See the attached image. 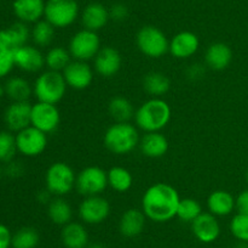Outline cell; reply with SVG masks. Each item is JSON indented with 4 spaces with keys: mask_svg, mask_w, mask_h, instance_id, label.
Segmentation results:
<instances>
[{
    "mask_svg": "<svg viewBox=\"0 0 248 248\" xmlns=\"http://www.w3.org/2000/svg\"><path fill=\"white\" fill-rule=\"evenodd\" d=\"M16 135L11 131H0V162L9 163L16 155Z\"/></svg>",
    "mask_w": 248,
    "mask_h": 248,
    "instance_id": "cell-36",
    "label": "cell"
},
{
    "mask_svg": "<svg viewBox=\"0 0 248 248\" xmlns=\"http://www.w3.org/2000/svg\"><path fill=\"white\" fill-rule=\"evenodd\" d=\"M61 238L65 248H87L89 246V232L86 228L75 221H70L63 226Z\"/></svg>",
    "mask_w": 248,
    "mask_h": 248,
    "instance_id": "cell-26",
    "label": "cell"
},
{
    "mask_svg": "<svg viewBox=\"0 0 248 248\" xmlns=\"http://www.w3.org/2000/svg\"><path fill=\"white\" fill-rule=\"evenodd\" d=\"M200 48V39L190 31H182L170 40L169 53L178 60H186L195 55Z\"/></svg>",
    "mask_w": 248,
    "mask_h": 248,
    "instance_id": "cell-14",
    "label": "cell"
},
{
    "mask_svg": "<svg viewBox=\"0 0 248 248\" xmlns=\"http://www.w3.org/2000/svg\"><path fill=\"white\" fill-rule=\"evenodd\" d=\"M202 207L198 199L181 198L177 209V218L184 223H193L198 216L202 214Z\"/></svg>",
    "mask_w": 248,
    "mask_h": 248,
    "instance_id": "cell-35",
    "label": "cell"
},
{
    "mask_svg": "<svg viewBox=\"0 0 248 248\" xmlns=\"http://www.w3.org/2000/svg\"><path fill=\"white\" fill-rule=\"evenodd\" d=\"M145 219L147 216L143 213V211L135 208L127 209L121 215L120 221H119V230L121 235L128 238L137 237L144 230Z\"/></svg>",
    "mask_w": 248,
    "mask_h": 248,
    "instance_id": "cell-25",
    "label": "cell"
},
{
    "mask_svg": "<svg viewBox=\"0 0 248 248\" xmlns=\"http://www.w3.org/2000/svg\"><path fill=\"white\" fill-rule=\"evenodd\" d=\"M123 58L120 53L113 46H102L93 58L94 71L104 78H111L120 71Z\"/></svg>",
    "mask_w": 248,
    "mask_h": 248,
    "instance_id": "cell-15",
    "label": "cell"
},
{
    "mask_svg": "<svg viewBox=\"0 0 248 248\" xmlns=\"http://www.w3.org/2000/svg\"><path fill=\"white\" fill-rule=\"evenodd\" d=\"M171 88V80L161 72H149L143 79V89L153 97H161Z\"/></svg>",
    "mask_w": 248,
    "mask_h": 248,
    "instance_id": "cell-30",
    "label": "cell"
},
{
    "mask_svg": "<svg viewBox=\"0 0 248 248\" xmlns=\"http://www.w3.org/2000/svg\"><path fill=\"white\" fill-rule=\"evenodd\" d=\"M45 0H15L12 10L18 21L34 24L45 15Z\"/></svg>",
    "mask_w": 248,
    "mask_h": 248,
    "instance_id": "cell-20",
    "label": "cell"
},
{
    "mask_svg": "<svg viewBox=\"0 0 248 248\" xmlns=\"http://www.w3.org/2000/svg\"><path fill=\"white\" fill-rule=\"evenodd\" d=\"M110 203L101 195L87 196L79 206V216L85 224L97 225L108 219L110 214Z\"/></svg>",
    "mask_w": 248,
    "mask_h": 248,
    "instance_id": "cell-11",
    "label": "cell"
},
{
    "mask_svg": "<svg viewBox=\"0 0 248 248\" xmlns=\"http://www.w3.org/2000/svg\"><path fill=\"white\" fill-rule=\"evenodd\" d=\"M31 105L29 101L12 102L4 113V122L10 131L18 133L31 125Z\"/></svg>",
    "mask_w": 248,
    "mask_h": 248,
    "instance_id": "cell-17",
    "label": "cell"
},
{
    "mask_svg": "<svg viewBox=\"0 0 248 248\" xmlns=\"http://www.w3.org/2000/svg\"><path fill=\"white\" fill-rule=\"evenodd\" d=\"M181 202L178 191L166 182H156L145 190L142 197V211L155 223H166L177 215Z\"/></svg>",
    "mask_w": 248,
    "mask_h": 248,
    "instance_id": "cell-1",
    "label": "cell"
},
{
    "mask_svg": "<svg viewBox=\"0 0 248 248\" xmlns=\"http://www.w3.org/2000/svg\"><path fill=\"white\" fill-rule=\"evenodd\" d=\"M194 236L202 243H212L220 236V225L217 216L203 212L191 223Z\"/></svg>",
    "mask_w": 248,
    "mask_h": 248,
    "instance_id": "cell-18",
    "label": "cell"
},
{
    "mask_svg": "<svg viewBox=\"0 0 248 248\" xmlns=\"http://www.w3.org/2000/svg\"><path fill=\"white\" fill-rule=\"evenodd\" d=\"M31 31L27 23L18 21L10 27L0 29V49L7 51L17 50L21 46L27 45Z\"/></svg>",
    "mask_w": 248,
    "mask_h": 248,
    "instance_id": "cell-19",
    "label": "cell"
},
{
    "mask_svg": "<svg viewBox=\"0 0 248 248\" xmlns=\"http://www.w3.org/2000/svg\"><path fill=\"white\" fill-rule=\"evenodd\" d=\"M65 83L74 90H84L93 80V70L85 61L73 60L62 72Z\"/></svg>",
    "mask_w": 248,
    "mask_h": 248,
    "instance_id": "cell-13",
    "label": "cell"
},
{
    "mask_svg": "<svg viewBox=\"0 0 248 248\" xmlns=\"http://www.w3.org/2000/svg\"><path fill=\"white\" fill-rule=\"evenodd\" d=\"M52 196L53 195L51 194L47 189H45L38 192V195H36V199H38L41 204H48L51 202V199H52Z\"/></svg>",
    "mask_w": 248,
    "mask_h": 248,
    "instance_id": "cell-44",
    "label": "cell"
},
{
    "mask_svg": "<svg viewBox=\"0 0 248 248\" xmlns=\"http://www.w3.org/2000/svg\"><path fill=\"white\" fill-rule=\"evenodd\" d=\"M108 186V177L107 172L97 165H90L84 168L77 175L78 192L82 196H96L101 195Z\"/></svg>",
    "mask_w": 248,
    "mask_h": 248,
    "instance_id": "cell-9",
    "label": "cell"
},
{
    "mask_svg": "<svg viewBox=\"0 0 248 248\" xmlns=\"http://www.w3.org/2000/svg\"><path fill=\"white\" fill-rule=\"evenodd\" d=\"M246 179H247V181H248V169H247V173H246Z\"/></svg>",
    "mask_w": 248,
    "mask_h": 248,
    "instance_id": "cell-49",
    "label": "cell"
},
{
    "mask_svg": "<svg viewBox=\"0 0 248 248\" xmlns=\"http://www.w3.org/2000/svg\"><path fill=\"white\" fill-rule=\"evenodd\" d=\"M232 61V51L228 44L217 41L211 44L205 53V63L215 71H223L230 66Z\"/></svg>",
    "mask_w": 248,
    "mask_h": 248,
    "instance_id": "cell-22",
    "label": "cell"
},
{
    "mask_svg": "<svg viewBox=\"0 0 248 248\" xmlns=\"http://www.w3.org/2000/svg\"><path fill=\"white\" fill-rule=\"evenodd\" d=\"M5 94L12 102L28 101L33 94V87L22 77H12L5 83Z\"/></svg>",
    "mask_w": 248,
    "mask_h": 248,
    "instance_id": "cell-29",
    "label": "cell"
},
{
    "mask_svg": "<svg viewBox=\"0 0 248 248\" xmlns=\"http://www.w3.org/2000/svg\"><path fill=\"white\" fill-rule=\"evenodd\" d=\"M40 236L36 229L24 226L12 235V248H35L39 245Z\"/></svg>",
    "mask_w": 248,
    "mask_h": 248,
    "instance_id": "cell-34",
    "label": "cell"
},
{
    "mask_svg": "<svg viewBox=\"0 0 248 248\" xmlns=\"http://www.w3.org/2000/svg\"><path fill=\"white\" fill-rule=\"evenodd\" d=\"M109 16H110V19H114L116 22L124 21L128 17L127 6L125 4H121V2L111 5V7L109 9Z\"/></svg>",
    "mask_w": 248,
    "mask_h": 248,
    "instance_id": "cell-39",
    "label": "cell"
},
{
    "mask_svg": "<svg viewBox=\"0 0 248 248\" xmlns=\"http://www.w3.org/2000/svg\"><path fill=\"white\" fill-rule=\"evenodd\" d=\"M108 186L116 192H126L132 187L133 177L128 169L124 167H113L107 172Z\"/></svg>",
    "mask_w": 248,
    "mask_h": 248,
    "instance_id": "cell-31",
    "label": "cell"
},
{
    "mask_svg": "<svg viewBox=\"0 0 248 248\" xmlns=\"http://www.w3.org/2000/svg\"><path fill=\"white\" fill-rule=\"evenodd\" d=\"M101 48V39L97 32L85 28L77 32L70 38L69 45H68V50L73 60L85 61V62L96 57Z\"/></svg>",
    "mask_w": 248,
    "mask_h": 248,
    "instance_id": "cell-8",
    "label": "cell"
},
{
    "mask_svg": "<svg viewBox=\"0 0 248 248\" xmlns=\"http://www.w3.org/2000/svg\"><path fill=\"white\" fill-rule=\"evenodd\" d=\"M108 112L115 123L130 122L135 117V107L132 102L124 96H114L108 104Z\"/></svg>",
    "mask_w": 248,
    "mask_h": 248,
    "instance_id": "cell-28",
    "label": "cell"
},
{
    "mask_svg": "<svg viewBox=\"0 0 248 248\" xmlns=\"http://www.w3.org/2000/svg\"><path fill=\"white\" fill-rule=\"evenodd\" d=\"M15 66L23 72L35 73L45 66V55H43L38 46L23 45L14 51Z\"/></svg>",
    "mask_w": 248,
    "mask_h": 248,
    "instance_id": "cell-16",
    "label": "cell"
},
{
    "mask_svg": "<svg viewBox=\"0 0 248 248\" xmlns=\"http://www.w3.org/2000/svg\"><path fill=\"white\" fill-rule=\"evenodd\" d=\"M4 95H6V94H5V88L0 85V97L4 96Z\"/></svg>",
    "mask_w": 248,
    "mask_h": 248,
    "instance_id": "cell-47",
    "label": "cell"
},
{
    "mask_svg": "<svg viewBox=\"0 0 248 248\" xmlns=\"http://www.w3.org/2000/svg\"><path fill=\"white\" fill-rule=\"evenodd\" d=\"M171 117L172 111L169 102L161 97H152L136 109L133 118L140 130L144 133H154L166 128Z\"/></svg>",
    "mask_w": 248,
    "mask_h": 248,
    "instance_id": "cell-2",
    "label": "cell"
},
{
    "mask_svg": "<svg viewBox=\"0 0 248 248\" xmlns=\"http://www.w3.org/2000/svg\"><path fill=\"white\" fill-rule=\"evenodd\" d=\"M207 208L216 216H227L236 208V198L225 190H216L207 198Z\"/></svg>",
    "mask_w": 248,
    "mask_h": 248,
    "instance_id": "cell-24",
    "label": "cell"
},
{
    "mask_svg": "<svg viewBox=\"0 0 248 248\" xmlns=\"http://www.w3.org/2000/svg\"><path fill=\"white\" fill-rule=\"evenodd\" d=\"M15 67V58L12 51L0 49V78L9 74Z\"/></svg>",
    "mask_w": 248,
    "mask_h": 248,
    "instance_id": "cell-38",
    "label": "cell"
},
{
    "mask_svg": "<svg viewBox=\"0 0 248 248\" xmlns=\"http://www.w3.org/2000/svg\"><path fill=\"white\" fill-rule=\"evenodd\" d=\"M230 231L237 241L248 242V214H235L230 221Z\"/></svg>",
    "mask_w": 248,
    "mask_h": 248,
    "instance_id": "cell-37",
    "label": "cell"
},
{
    "mask_svg": "<svg viewBox=\"0 0 248 248\" xmlns=\"http://www.w3.org/2000/svg\"><path fill=\"white\" fill-rule=\"evenodd\" d=\"M136 44L144 56L160 58L169 53L170 40L166 34L155 26H144L138 31Z\"/></svg>",
    "mask_w": 248,
    "mask_h": 248,
    "instance_id": "cell-6",
    "label": "cell"
},
{
    "mask_svg": "<svg viewBox=\"0 0 248 248\" xmlns=\"http://www.w3.org/2000/svg\"><path fill=\"white\" fill-rule=\"evenodd\" d=\"M77 184L74 169L65 162H55L47 168L45 174L46 189L56 197L69 194Z\"/></svg>",
    "mask_w": 248,
    "mask_h": 248,
    "instance_id": "cell-5",
    "label": "cell"
},
{
    "mask_svg": "<svg viewBox=\"0 0 248 248\" xmlns=\"http://www.w3.org/2000/svg\"><path fill=\"white\" fill-rule=\"evenodd\" d=\"M60 122L61 113L56 105L40 101L31 105V125L35 126L45 134H50L57 130Z\"/></svg>",
    "mask_w": 248,
    "mask_h": 248,
    "instance_id": "cell-12",
    "label": "cell"
},
{
    "mask_svg": "<svg viewBox=\"0 0 248 248\" xmlns=\"http://www.w3.org/2000/svg\"><path fill=\"white\" fill-rule=\"evenodd\" d=\"M138 147L145 157L160 158L166 155V152L169 151V140L160 131L145 133L140 139Z\"/></svg>",
    "mask_w": 248,
    "mask_h": 248,
    "instance_id": "cell-23",
    "label": "cell"
},
{
    "mask_svg": "<svg viewBox=\"0 0 248 248\" xmlns=\"http://www.w3.org/2000/svg\"><path fill=\"white\" fill-rule=\"evenodd\" d=\"M87 248H107L106 245H103L102 242H93L91 245L87 246Z\"/></svg>",
    "mask_w": 248,
    "mask_h": 248,
    "instance_id": "cell-45",
    "label": "cell"
},
{
    "mask_svg": "<svg viewBox=\"0 0 248 248\" xmlns=\"http://www.w3.org/2000/svg\"><path fill=\"white\" fill-rule=\"evenodd\" d=\"M205 75V67L201 63H194L186 70V77L190 80H200Z\"/></svg>",
    "mask_w": 248,
    "mask_h": 248,
    "instance_id": "cell-41",
    "label": "cell"
},
{
    "mask_svg": "<svg viewBox=\"0 0 248 248\" xmlns=\"http://www.w3.org/2000/svg\"><path fill=\"white\" fill-rule=\"evenodd\" d=\"M236 209L237 213L248 214V189L240 192L236 197Z\"/></svg>",
    "mask_w": 248,
    "mask_h": 248,
    "instance_id": "cell-43",
    "label": "cell"
},
{
    "mask_svg": "<svg viewBox=\"0 0 248 248\" xmlns=\"http://www.w3.org/2000/svg\"><path fill=\"white\" fill-rule=\"evenodd\" d=\"M55 27L46 19H40L34 23L31 31V36L35 46L45 48V46L50 45L55 38Z\"/></svg>",
    "mask_w": 248,
    "mask_h": 248,
    "instance_id": "cell-33",
    "label": "cell"
},
{
    "mask_svg": "<svg viewBox=\"0 0 248 248\" xmlns=\"http://www.w3.org/2000/svg\"><path fill=\"white\" fill-rule=\"evenodd\" d=\"M70 61H72V55L69 50L63 46H53L45 55V66L50 71H56V72H63Z\"/></svg>",
    "mask_w": 248,
    "mask_h": 248,
    "instance_id": "cell-32",
    "label": "cell"
},
{
    "mask_svg": "<svg viewBox=\"0 0 248 248\" xmlns=\"http://www.w3.org/2000/svg\"><path fill=\"white\" fill-rule=\"evenodd\" d=\"M1 174H2V170H1V167H0V177H1Z\"/></svg>",
    "mask_w": 248,
    "mask_h": 248,
    "instance_id": "cell-48",
    "label": "cell"
},
{
    "mask_svg": "<svg viewBox=\"0 0 248 248\" xmlns=\"http://www.w3.org/2000/svg\"><path fill=\"white\" fill-rule=\"evenodd\" d=\"M17 151L26 157H36L47 147V134L29 125L16 133Z\"/></svg>",
    "mask_w": 248,
    "mask_h": 248,
    "instance_id": "cell-10",
    "label": "cell"
},
{
    "mask_svg": "<svg viewBox=\"0 0 248 248\" xmlns=\"http://www.w3.org/2000/svg\"><path fill=\"white\" fill-rule=\"evenodd\" d=\"M47 215L53 224L64 226L72 221L73 208L63 197H53L47 204Z\"/></svg>",
    "mask_w": 248,
    "mask_h": 248,
    "instance_id": "cell-27",
    "label": "cell"
},
{
    "mask_svg": "<svg viewBox=\"0 0 248 248\" xmlns=\"http://www.w3.org/2000/svg\"><path fill=\"white\" fill-rule=\"evenodd\" d=\"M67 88L62 72L48 70L38 75L33 85V94L38 101L57 105L64 97Z\"/></svg>",
    "mask_w": 248,
    "mask_h": 248,
    "instance_id": "cell-4",
    "label": "cell"
},
{
    "mask_svg": "<svg viewBox=\"0 0 248 248\" xmlns=\"http://www.w3.org/2000/svg\"><path fill=\"white\" fill-rule=\"evenodd\" d=\"M140 134L137 128L130 122L114 123L104 134V146L114 155H127L140 145Z\"/></svg>",
    "mask_w": 248,
    "mask_h": 248,
    "instance_id": "cell-3",
    "label": "cell"
},
{
    "mask_svg": "<svg viewBox=\"0 0 248 248\" xmlns=\"http://www.w3.org/2000/svg\"><path fill=\"white\" fill-rule=\"evenodd\" d=\"M80 14L77 0H47L44 18L55 28H65L74 23Z\"/></svg>",
    "mask_w": 248,
    "mask_h": 248,
    "instance_id": "cell-7",
    "label": "cell"
},
{
    "mask_svg": "<svg viewBox=\"0 0 248 248\" xmlns=\"http://www.w3.org/2000/svg\"><path fill=\"white\" fill-rule=\"evenodd\" d=\"M12 245V233L4 224H0V248H10Z\"/></svg>",
    "mask_w": 248,
    "mask_h": 248,
    "instance_id": "cell-42",
    "label": "cell"
},
{
    "mask_svg": "<svg viewBox=\"0 0 248 248\" xmlns=\"http://www.w3.org/2000/svg\"><path fill=\"white\" fill-rule=\"evenodd\" d=\"M234 248H248V242H245V241H239V242L235 245Z\"/></svg>",
    "mask_w": 248,
    "mask_h": 248,
    "instance_id": "cell-46",
    "label": "cell"
},
{
    "mask_svg": "<svg viewBox=\"0 0 248 248\" xmlns=\"http://www.w3.org/2000/svg\"><path fill=\"white\" fill-rule=\"evenodd\" d=\"M5 173H6V175H9L10 177H19L23 175L24 167L21 164V162H16V160L12 159L11 162L7 163Z\"/></svg>",
    "mask_w": 248,
    "mask_h": 248,
    "instance_id": "cell-40",
    "label": "cell"
},
{
    "mask_svg": "<svg viewBox=\"0 0 248 248\" xmlns=\"http://www.w3.org/2000/svg\"><path fill=\"white\" fill-rule=\"evenodd\" d=\"M80 18L85 29L98 32L99 29L106 27V24L110 19L109 9H107L101 2H90L81 11Z\"/></svg>",
    "mask_w": 248,
    "mask_h": 248,
    "instance_id": "cell-21",
    "label": "cell"
}]
</instances>
